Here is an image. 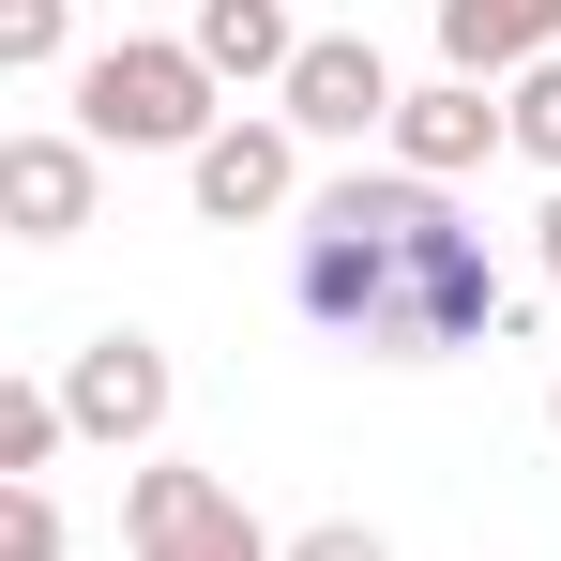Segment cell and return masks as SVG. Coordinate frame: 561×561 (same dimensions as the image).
Listing matches in <instances>:
<instances>
[{
  "instance_id": "1",
  "label": "cell",
  "mask_w": 561,
  "mask_h": 561,
  "mask_svg": "<svg viewBox=\"0 0 561 561\" xmlns=\"http://www.w3.org/2000/svg\"><path fill=\"white\" fill-rule=\"evenodd\" d=\"M288 319L365 350V365H440V350H501L516 334V288L485 274V228L440 183L350 168L288 228Z\"/></svg>"
},
{
  "instance_id": "2",
  "label": "cell",
  "mask_w": 561,
  "mask_h": 561,
  "mask_svg": "<svg viewBox=\"0 0 561 561\" xmlns=\"http://www.w3.org/2000/svg\"><path fill=\"white\" fill-rule=\"evenodd\" d=\"M77 137L92 152H197L213 137V61L197 46H152V31H122L77 61Z\"/></svg>"
},
{
  "instance_id": "3",
  "label": "cell",
  "mask_w": 561,
  "mask_h": 561,
  "mask_svg": "<svg viewBox=\"0 0 561 561\" xmlns=\"http://www.w3.org/2000/svg\"><path fill=\"white\" fill-rule=\"evenodd\" d=\"M122 547L137 561H288L274 531L243 516V485H228V470H183V456H152L122 485Z\"/></svg>"
},
{
  "instance_id": "4",
  "label": "cell",
  "mask_w": 561,
  "mask_h": 561,
  "mask_svg": "<svg viewBox=\"0 0 561 561\" xmlns=\"http://www.w3.org/2000/svg\"><path fill=\"white\" fill-rule=\"evenodd\" d=\"M394 61H379L365 31H304V61H288V137H394Z\"/></svg>"
},
{
  "instance_id": "5",
  "label": "cell",
  "mask_w": 561,
  "mask_h": 561,
  "mask_svg": "<svg viewBox=\"0 0 561 561\" xmlns=\"http://www.w3.org/2000/svg\"><path fill=\"white\" fill-rule=\"evenodd\" d=\"M183 183H197L213 228H259V213L304 197V137H288V122H213V137L183 152Z\"/></svg>"
},
{
  "instance_id": "6",
  "label": "cell",
  "mask_w": 561,
  "mask_h": 561,
  "mask_svg": "<svg viewBox=\"0 0 561 561\" xmlns=\"http://www.w3.org/2000/svg\"><path fill=\"white\" fill-rule=\"evenodd\" d=\"M61 410H77V440H122V456H137V440L168 425V350H152V334H92V350L61 365Z\"/></svg>"
},
{
  "instance_id": "7",
  "label": "cell",
  "mask_w": 561,
  "mask_h": 561,
  "mask_svg": "<svg viewBox=\"0 0 561 561\" xmlns=\"http://www.w3.org/2000/svg\"><path fill=\"white\" fill-rule=\"evenodd\" d=\"M501 137H516V106H485V77H425V92L394 106V168L410 183H470Z\"/></svg>"
},
{
  "instance_id": "8",
  "label": "cell",
  "mask_w": 561,
  "mask_h": 561,
  "mask_svg": "<svg viewBox=\"0 0 561 561\" xmlns=\"http://www.w3.org/2000/svg\"><path fill=\"white\" fill-rule=\"evenodd\" d=\"M0 228L15 243H77L92 228V137H15L0 152Z\"/></svg>"
},
{
  "instance_id": "9",
  "label": "cell",
  "mask_w": 561,
  "mask_h": 561,
  "mask_svg": "<svg viewBox=\"0 0 561 561\" xmlns=\"http://www.w3.org/2000/svg\"><path fill=\"white\" fill-rule=\"evenodd\" d=\"M561 61V0H440V77H531Z\"/></svg>"
},
{
  "instance_id": "10",
  "label": "cell",
  "mask_w": 561,
  "mask_h": 561,
  "mask_svg": "<svg viewBox=\"0 0 561 561\" xmlns=\"http://www.w3.org/2000/svg\"><path fill=\"white\" fill-rule=\"evenodd\" d=\"M213 77H274L288 92V61H304V31H288V0H197V31H183Z\"/></svg>"
},
{
  "instance_id": "11",
  "label": "cell",
  "mask_w": 561,
  "mask_h": 561,
  "mask_svg": "<svg viewBox=\"0 0 561 561\" xmlns=\"http://www.w3.org/2000/svg\"><path fill=\"white\" fill-rule=\"evenodd\" d=\"M77 440V410H61V379H0V485H46V456Z\"/></svg>"
},
{
  "instance_id": "12",
  "label": "cell",
  "mask_w": 561,
  "mask_h": 561,
  "mask_svg": "<svg viewBox=\"0 0 561 561\" xmlns=\"http://www.w3.org/2000/svg\"><path fill=\"white\" fill-rule=\"evenodd\" d=\"M61 31L77 0H0V77H61Z\"/></svg>"
},
{
  "instance_id": "13",
  "label": "cell",
  "mask_w": 561,
  "mask_h": 561,
  "mask_svg": "<svg viewBox=\"0 0 561 561\" xmlns=\"http://www.w3.org/2000/svg\"><path fill=\"white\" fill-rule=\"evenodd\" d=\"M501 106H516V152H531V168L561 183V61H531V77H516Z\"/></svg>"
},
{
  "instance_id": "14",
  "label": "cell",
  "mask_w": 561,
  "mask_h": 561,
  "mask_svg": "<svg viewBox=\"0 0 561 561\" xmlns=\"http://www.w3.org/2000/svg\"><path fill=\"white\" fill-rule=\"evenodd\" d=\"M0 561H61V501L46 485H0Z\"/></svg>"
},
{
  "instance_id": "15",
  "label": "cell",
  "mask_w": 561,
  "mask_h": 561,
  "mask_svg": "<svg viewBox=\"0 0 561 561\" xmlns=\"http://www.w3.org/2000/svg\"><path fill=\"white\" fill-rule=\"evenodd\" d=\"M288 561H394V547H379L365 516H319V531H288Z\"/></svg>"
},
{
  "instance_id": "16",
  "label": "cell",
  "mask_w": 561,
  "mask_h": 561,
  "mask_svg": "<svg viewBox=\"0 0 561 561\" xmlns=\"http://www.w3.org/2000/svg\"><path fill=\"white\" fill-rule=\"evenodd\" d=\"M531 259H547V288H561V197H547V228H531Z\"/></svg>"
},
{
  "instance_id": "17",
  "label": "cell",
  "mask_w": 561,
  "mask_h": 561,
  "mask_svg": "<svg viewBox=\"0 0 561 561\" xmlns=\"http://www.w3.org/2000/svg\"><path fill=\"white\" fill-rule=\"evenodd\" d=\"M547 425H561V379H547Z\"/></svg>"
}]
</instances>
